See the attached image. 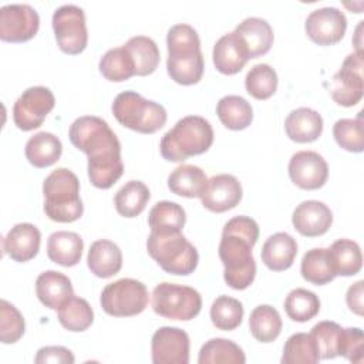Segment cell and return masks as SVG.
Returning <instances> with one entry per match:
<instances>
[{
	"mask_svg": "<svg viewBox=\"0 0 364 364\" xmlns=\"http://www.w3.org/2000/svg\"><path fill=\"white\" fill-rule=\"evenodd\" d=\"M71 144L88 156L90 182L100 189L111 188L124 173L121 144L108 122L84 115L70 125Z\"/></svg>",
	"mask_w": 364,
	"mask_h": 364,
	"instance_id": "6da1fadb",
	"label": "cell"
},
{
	"mask_svg": "<svg viewBox=\"0 0 364 364\" xmlns=\"http://www.w3.org/2000/svg\"><path fill=\"white\" fill-rule=\"evenodd\" d=\"M259 239V226L249 216H235L226 222L219 243V257L225 267L223 279L235 290L247 289L256 276L252 247Z\"/></svg>",
	"mask_w": 364,
	"mask_h": 364,
	"instance_id": "7a4b0ae2",
	"label": "cell"
},
{
	"mask_svg": "<svg viewBox=\"0 0 364 364\" xmlns=\"http://www.w3.org/2000/svg\"><path fill=\"white\" fill-rule=\"evenodd\" d=\"M213 144V129L208 119L199 115L181 118L161 139L159 149L164 159L183 162L189 156L206 152Z\"/></svg>",
	"mask_w": 364,
	"mask_h": 364,
	"instance_id": "3957f363",
	"label": "cell"
},
{
	"mask_svg": "<svg viewBox=\"0 0 364 364\" xmlns=\"http://www.w3.org/2000/svg\"><path fill=\"white\" fill-rule=\"evenodd\" d=\"M44 212L48 219L70 223L82 216L84 205L80 198V181L67 168H57L43 182Z\"/></svg>",
	"mask_w": 364,
	"mask_h": 364,
	"instance_id": "277c9868",
	"label": "cell"
},
{
	"mask_svg": "<svg viewBox=\"0 0 364 364\" xmlns=\"http://www.w3.org/2000/svg\"><path fill=\"white\" fill-rule=\"evenodd\" d=\"M146 250L161 269L169 274L188 276L193 273L199 262L196 247L182 232H151L146 239Z\"/></svg>",
	"mask_w": 364,
	"mask_h": 364,
	"instance_id": "5b68a950",
	"label": "cell"
},
{
	"mask_svg": "<svg viewBox=\"0 0 364 364\" xmlns=\"http://www.w3.org/2000/svg\"><path fill=\"white\" fill-rule=\"evenodd\" d=\"M112 114L117 121L141 134H154L166 124L164 105L144 98L135 91L119 92L112 102Z\"/></svg>",
	"mask_w": 364,
	"mask_h": 364,
	"instance_id": "8992f818",
	"label": "cell"
},
{
	"mask_svg": "<svg viewBox=\"0 0 364 364\" xmlns=\"http://www.w3.org/2000/svg\"><path fill=\"white\" fill-rule=\"evenodd\" d=\"M152 309L161 317L188 321L199 314L202 297L193 287L164 282L152 290Z\"/></svg>",
	"mask_w": 364,
	"mask_h": 364,
	"instance_id": "52a82bcc",
	"label": "cell"
},
{
	"mask_svg": "<svg viewBox=\"0 0 364 364\" xmlns=\"http://www.w3.org/2000/svg\"><path fill=\"white\" fill-rule=\"evenodd\" d=\"M146 286L135 279L124 277L108 283L100 297L102 310L114 317H131L148 306Z\"/></svg>",
	"mask_w": 364,
	"mask_h": 364,
	"instance_id": "ba28073f",
	"label": "cell"
},
{
	"mask_svg": "<svg viewBox=\"0 0 364 364\" xmlns=\"http://www.w3.org/2000/svg\"><path fill=\"white\" fill-rule=\"evenodd\" d=\"M53 30L57 44L65 54H80L88 43L85 13L75 4L60 6L53 13Z\"/></svg>",
	"mask_w": 364,
	"mask_h": 364,
	"instance_id": "9c48e42d",
	"label": "cell"
},
{
	"mask_svg": "<svg viewBox=\"0 0 364 364\" xmlns=\"http://www.w3.org/2000/svg\"><path fill=\"white\" fill-rule=\"evenodd\" d=\"M55 105L54 94L43 85L30 87L23 91L13 107V119L18 129L31 131L44 122Z\"/></svg>",
	"mask_w": 364,
	"mask_h": 364,
	"instance_id": "30bf717a",
	"label": "cell"
},
{
	"mask_svg": "<svg viewBox=\"0 0 364 364\" xmlns=\"http://www.w3.org/2000/svg\"><path fill=\"white\" fill-rule=\"evenodd\" d=\"M363 53L348 54L330 81L331 98L341 107H353L363 98Z\"/></svg>",
	"mask_w": 364,
	"mask_h": 364,
	"instance_id": "8fae6325",
	"label": "cell"
},
{
	"mask_svg": "<svg viewBox=\"0 0 364 364\" xmlns=\"http://www.w3.org/2000/svg\"><path fill=\"white\" fill-rule=\"evenodd\" d=\"M38 27V13L28 4H7L0 9V38L3 41H28L37 34Z\"/></svg>",
	"mask_w": 364,
	"mask_h": 364,
	"instance_id": "7c38bea8",
	"label": "cell"
},
{
	"mask_svg": "<svg viewBox=\"0 0 364 364\" xmlns=\"http://www.w3.org/2000/svg\"><path fill=\"white\" fill-rule=\"evenodd\" d=\"M309 38L318 46L338 43L347 30V18L337 7H321L313 10L304 24Z\"/></svg>",
	"mask_w": 364,
	"mask_h": 364,
	"instance_id": "4fadbf2b",
	"label": "cell"
},
{
	"mask_svg": "<svg viewBox=\"0 0 364 364\" xmlns=\"http://www.w3.org/2000/svg\"><path fill=\"white\" fill-rule=\"evenodd\" d=\"M154 364H188L189 336L178 327H159L151 340Z\"/></svg>",
	"mask_w": 364,
	"mask_h": 364,
	"instance_id": "5bb4252c",
	"label": "cell"
},
{
	"mask_svg": "<svg viewBox=\"0 0 364 364\" xmlns=\"http://www.w3.org/2000/svg\"><path fill=\"white\" fill-rule=\"evenodd\" d=\"M289 176L291 182L306 191L321 188L328 178L326 159L314 151H299L289 161Z\"/></svg>",
	"mask_w": 364,
	"mask_h": 364,
	"instance_id": "9a60e30c",
	"label": "cell"
},
{
	"mask_svg": "<svg viewBox=\"0 0 364 364\" xmlns=\"http://www.w3.org/2000/svg\"><path fill=\"white\" fill-rule=\"evenodd\" d=\"M242 195L243 191L237 178L229 173H220L208 179L200 200L208 210L222 213L239 205Z\"/></svg>",
	"mask_w": 364,
	"mask_h": 364,
	"instance_id": "2e32d148",
	"label": "cell"
},
{
	"mask_svg": "<svg viewBox=\"0 0 364 364\" xmlns=\"http://www.w3.org/2000/svg\"><path fill=\"white\" fill-rule=\"evenodd\" d=\"M291 223L300 235L317 237L330 229L333 213L330 208L320 200H304L296 206Z\"/></svg>",
	"mask_w": 364,
	"mask_h": 364,
	"instance_id": "e0dca14e",
	"label": "cell"
},
{
	"mask_svg": "<svg viewBox=\"0 0 364 364\" xmlns=\"http://www.w3.org/2000/svg\"><path fill=\"white\" fill-rule=\"evenodd\" d=\"M41 233L33 223H17L3 237V250L14 262H28L40 250Z\"/></svg>",
	"mask_w": 364,
	"mask_h": 364,
	"instance_id": "ac0fdd59",
	"label": "cell"
},
{
	"mask_svg": "<svg viewBox=\"0 0 364 364\" xmlns=\"http://www.w3.org/2000/svg\"><path fill=\"white\" fill-rule=\"evenodd\" d=\"M236 36L243 43L249 60L266 54L273 44V28L270 24L260 17H247L239 23L235 30Z\"/></svg>",
	"mask_w": 364,
	"mask_h": 364,
	"instance_id": "d6986e66",
	"label": "cell"
},
{
	"mask_svg": "<svg viewBox=\"0 0 364 364\" xmlns=\"http://www.w3.org/2000/svg\"><path fill=\"white\" fill-rule=\"evenodd\" d=\"M213 64L225 75L237 74L247 63V51L235 31L222 36L213 47Z\"/></svg>",
	"mask_w": 364,
	"mask_h": 364,
	"instance_id": "ffe728a7",
	"label": "cell"
},
{
	"mask_svg": "<svg viewBox=\"0 0 364 364\" xmlns=\"http://www.w3.org/2000/svg\"><path fill=\"white\" fill-rule=\"evenodd\" d=\"M297 255V242L286 232H277L266 239L260 256L262 262L273 272L289 269Z\"/></svg>",
	"mask_w": 364,
	"mask_h": 364,
	"instance_id": "44dd1931",
	"label": "cell"
},
{
	"mask_svg": "<svg viewBox=\"0 0 364 364\" xmlns=\"http://www.w3.org/2000/svg\"><path fill=\"white\" fill-rule=\"evenodd\" d=\"M284 129L287 136L294 142H313L323 132V118L316 109L300 107L287 115Z\"/></svg>",
	"mask_w": 364,
	"mask_h": 364,
	"instance_id": "7402d4cb",
	"label": "cell"
},
{
	"mask_svg": "<svg viewBox=\"0 0 364 364\" xmlns=\"http://www.w3.org/2000/svg\"><path fill=\"white\" fill-rule=\"evenodd\" d=\"M36 294L46 307L57 310L74 294V290L68 276L61 272L46 270L36 280Z\"/></svg>",
	"mask_w": 364,
	"mask_h": 364,
	"instance_id": "603a6c76",
	"label": "cell"
},
{
	"mask_svg": "<svg viewBox=\"0 0 364 364\" xmlns=\"http://www.w3.org/2000/svg\"><path fill=\"white\" fill-rule=\"evenodd\" d=\"M87 264L97 277L108 279L117 274L122 267V252L108 239L95 240L88 250Z\"/></svg>",
	"mask_w": 364,
	"mask_h": 364,
	"instance_id": "cb8c5ba5",
	"label": "cell"
},
{
	"mask_svg": "<svg viewBox=\"0 0 364 364\" xmlns=\"http://www.w3.org/2000/svg\"><path fill=\"white\" fill-rule=\"evenodd\" d=\"M84 242L75 232L57 230L48 236L47 255L48 259L60 266L71 267L81 260Z\"/></svg>",
	"mask_w": 364,
	"mask_h": 364,
	"instance_id": "d4e9b609",
	"label": "cell"
},
{
	"mask_svg": "<svg viewBox=\"0 0 364 364\" xmlns=\"http://www.w3.org/2000/svg\"><path fill=\"white\" fill-rule=\"evenodd\" d=\"M26 158L36 168L54 165L63 152L61 141L51 132H37L26 144Z\"/></svg>",
	"mask_w": 364,
	"mask_h": 364,
	"instance_id": "484cf974",
	"label": "cell"
},
{
	"mask_svg": "<svg viewBox=\"0 0 364 364\" xmlns=\"http://www.w3.org/2000/svg\"><path fill=\"white\" fill-rule=\"evenodd\" d=\"M208 178L196 165L182 164L168 176V188L172 193L183 198H200Z\"/></svg>",
	"mask_w": 364,
	"mask_h": 364,
	"instance_id": "4316f807",
	"label": "cell"
},
{
	"mask_svg": "<svg viewBox=\"0 0 364 364\" xmlns=\"http://www.w3.org/2000/svg\"><path fill=\"white\" fill-rule=\"evenodd\" d=\"M166 47L169 60H186L202 54L200 40L196 30L185 23L175 24L169 28Z\"/></svg>",
	"mask_w": 364,
	"mask_h": 364,
	"instance_id": "83f0119b",
	"label": "cell"
},
{
	"mask_svg": "<svg viewBox=\"0 0 364 364\" xmlns=\"http://www.w3.org/2000/svg\"><path fill=\"white\" fill-rule=\"evenodd\" d=\"M300 273L304 280L316 286H323L334 280L337 274L328 249L313 247L307 250L301 259Z\"/></svg>",
	"mask_w": 364,
	"mask_h": 364,
	"instance_id": "f1b7e54d",
	"label": "cell"
},
{
	"mask_svg": "<svg viewBox=\"0 0 364 364\" xmlns=\"http://www.w3.org/2000/svg\"><path fill=\"white\" fill-rule=\"evenodd\" d=\"M186 222V213L181 205L171 200L156 202L148 215L151 232L172 233L182 232Z\"/></svg>",
	"mask_w": 364,
	"mask_h": 364,
	"instance_id": "f546056e",
	"label": "cell"
},
{
	"mask_svg": "<svg viewBox=\"0 0 364 364\" xmlns=\"http://www.w3.org/2000/svg\"><path fill=\"white\" fill-rule=\"evenodd\" d=\"M216 114L220 122L232 131L247 128L253 119L252 105L240 95H225L216 105Z\"/></svg>",
	"mask_w": 364,
	"mask_h": 364,
	"instance_id": "4dcf8cb0",
	"label": "cell"
},
{
	"mask_svg": "<svg viewBox=\"0 0 364 364\" xmlns=\"http://www.w3.org/2000/svg\"><path fill=\"white\" fill-rule=\"evenodd\" d=\"M124 47L128 50L129 55L132 57L135 75H149L152 74L161 60L159 48L156 43L146 36H135L131 37Z\"/></svg>",
	"mask_w": 364,
	"mask_h": 364,
	"instance_id": "1f68e13d",
	"label": "cell"
},
{
	"mask_svg": "<svg viewBox=\"0 0 364 364\" xmlns=\"http://www.w3.org/2000/svg\"><path fill=\"white\" fill-rule=\"evenodd\" d=\"M151 198L148 186L141 181H128L122 185L114 198L117 212L124 218L138 216L146 206Z\"/></svg>",
	"mask_w": 364,
	"mask_h": 364,
	"instance_id": "d6a6232c",
	"label": "cell"
},
{
	"mask_svg": "<svg viewBox=\"0 0 364 364\" xmlns=\"http://www.w3.org/2000/svg\"><path fill=\"white\" fill-rule=\"evenodd\" d=\"M283 323L279 311L270 304H260L255 307L249 317V330L252 336L260 343L274 341L280 331Z\"/></svg>",
	"mask_w": 364,
	"mask_h": 364,
	"instance_id": "836d02e7",
	"label": "cell"
},
{
	"mask_svg": "<svg viewBox=\"0 0 364 364\" xmlns=\"http://www.w3.org/2000/svg\"><path fill=\"white\" fill-rule=\"evenodd\" d=\"M245 361L243 350L235 341L220 337L208 340L198 357L199 364H245Z\"/></svg>",
	"mask_w": 364,
	"mask_h": 364,
	"instance_id": "e575fe53",
	"label": "cell"
},
{
	"mask_svg": "<svg viewBox=\"0 0 364 364\" xmlns=\"http://www.w3.org/2000/svg\"><path fill=\"white\" fill-rule=\"evenodd\" d=\"M328 253L337 276H354L361 270L363 255L357 242L338 239L328 247Z\"/></svg>",
	"mask_w": 364,
	"mask_h": 364,
	"instance_id": "d590c367",
	"label": "cell"
},
{
	"mask_svg": "<svg viewBox=\"0 0 364 364\" xmlns=\"http://www.w3.org/2000/svg\"><path fill=\"white\" fill-rule=\"evenodd\" d=\"M58 321L61 326L74 333L87 330L94 321V311L85 299L71 296L58 309Z\"/></svg>",
	"mask_w": 364,
	"mask_h": 364,
	"instance_id": "8d00e7d4",
	"label": "cell"
},
{
	"mask_svg": "<svg viewBox=\"0 0 364 364\" xmlns=\"http://www.w3.org/2000/svg\"><path fill=\"white\" fill-rule=\"evenodd\" d=\"M100 73L112 82H121L135 75V67L128 50L121 46L108 50L100 60Z\"/></svg>",
	"mask_w": 364,
	"mask_h": 364,
	"instance_id": "74e56055",
	"label": "cell"
},
{
	"mask_svg": "<svg viewBox=\"0 0 364 364\" xmlns=\"http://www.w3.org/2000/svg\"><path fill=\"white\" fill-rule=\"evenodd\" d=\"M284 310L289 318L297 323H306L320 311V299L307 289H293L284 300Z\"/></svg>",
	"mask_w": 364,
	"mask_h": 364,
	"instance_id": "f35d334b",
	"label": "cell"
},
{
	"mask_svg": "<svg viewBox=\"0 0 364 364\" xmlns=\"http://www.w3.org/2000/svg\"><path fill=\"white\" fill-rule=\"evenodd\" d=\"M243 318V304L230 296H219L210 306V320L213 326L223 331H232L240 326Z\"/></svg>",
	"mask_w": 364,
	"mask_h": 364,
	"instance_id": "ab89813d",
	"label": "cell"
},
{
	"mask_svg": "<svg viewBox=\"0 0 364 364\" xmlns=\"http://www.w3.org/2000/svg\"><path fill=\"white\" fill-rule=\"evenodd\" d=\"M320 355L310 333H296L290 336L283 347V364H314Z\"/></svg>",
	"mask_w": 364,
	"mask_h": 364,
	"instance_id": "60d3db41",
	"label": "cell"
},
{
	"mask_svg": "<svg viewBox=\"0 0 364 364\" xmlns=\"http://www.w3.org/2000/svg\"><path fill=\"white\" fill-rule=\"evenodd\" d=\"M245 87L253 98L267 100L277 90V74L269 64H256L247 71Z\"/></svg>",
	"mask_w": 364,
	"mask_h": 364,
	"instance_id": "b9f144b4",
	"label": "cell"
},
{
	"mask_svg": "<svg viewBox=\"0 0 364 364\" xmlns=\"http://www.w3.org/2000/svg\"><path fill=\"white\" fill-rule=\"evenodd\" d=\"M333 136L338 146L348 152H363L364 132L361 118H341L333 125Z\"/></svg>",
	"mask_w": 364,
	"mask_h": 364,
	"instance_id": "7bdbcfd3",
	"label": "cell"
},
{
	"mask_svg": "<svg viewBox=\"0 0 364 364\" xmlns=\"http://www.w3.org/2000/svg\"><path fill=\"white\" fill-rule=\"evenodd\" d=\"M26 330L23 314L7 300L0 301V341L13 344L18 341Z\"/></svg>",
	"mask_w": 364,
	"mask_h": 364,
	"instance_id": "ee69618b",
	"label": "cell"
},
{
	"mask_svg": "<svg viewBox=\"0 0 364 364\" xmlns=\"http://www.w3.org/2000/svg\"><path fill=\"white\" fill-rule=\"evenodd\" d=\"M341 327L334 321H320L313 326L310 336L316 344L320 358L328 360L338 355L337 353V343L340 336Z\"/></svg>",
	"mask_w": 364,
	"mask_h": 364,
	"instance_id": "f6af8a7d",
	"label": "cell"
},
{
	"mask_svg": "<svg viewBox=\"0 0 364 364\" xmlns=\"http://www.w3.org/2000/svg\"><path fill=\"white\" fill-rule=\"evenodd\" d=\"M337 353L351 363L364 361V336L358 327L341 328L337 343Z\"/></svg>",
	"mask_w": 364,
	"mask_h": 364,
	"instance_id": "bcb514c9",
	"label": "cell"
},
{
	"mask_svg": "<svg viewBox=\"0 0 364 364\" xmlns=\"http://www.w3.org/2000/svg\"><path fill=\"white\" fill-rule=\"evenodd\" d=\"M37 364H47V363H63V364H73L75 361L74 354L61 346H47L41 347L37 351V355L34 358Z\"/></svg>",
	"mask_w": 364,
	"mask_h": 364,
	"instance_id": "7dc6e473",
	"label": "cell"
},
{
	"mask_svg": "<svg viewBox=\"0 0 364 364\" xmlns=\"http://www.w3.org/2000/svg\"><path fill=\"white\" fill-rule=\"evenodd\" d=\"M363 286H364V282L363 280H358L355 282L354 284H351L347 290V294H346V301H347V306L348 309L355 313L357 316H363Z\"/></svg>",
	"mask_w": 364,
	"mask_h": 364,
	"instance_id": "c3c4849f",
	"label": "cell"
}]
</instances>
